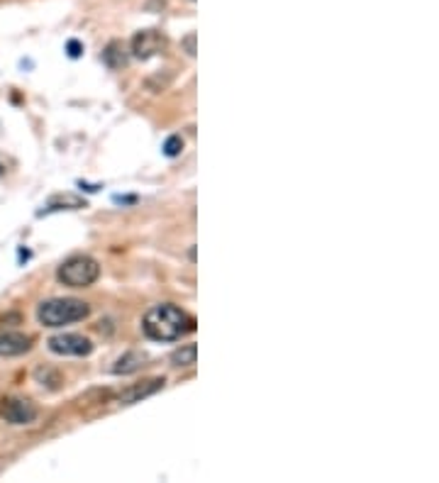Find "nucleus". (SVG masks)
Instances as JSON below:
<instances>
[{
    "label": "nucleus",
    "mask_w": 439,
    "mask_h": 483,
    "mask_svg": "<svg viewBox=\"0 0 439 483\" xmlns=\"http://www.w3.org/2000/svg\"><path fill=\"white\" fill-rule=\"evenodd\" d=\"M142 329L154 342H176L184 334L196 329V320L186 310L176 308L171 303L154 305L142 317Z\"/></svg>",
    "instance_id": "f257e3e1"
},
{
    "label": "nucleus",
    "mask_w": 439,
    "mask_h": 483,
    "mask_svg": "<svg viewBox=\"0 0 439 483\" xmlns=\"http://www.w3.org/2000/svg\"><path fill=\"white\" fill-rule=\"evenodd\" d=\"M196 359H198V346L196 344H184L181 349H176L174 354H171L174 366H193Z\"/></svg>",
    "instance_id": "f8f14e48"
},
{
    "label": "nucleus",
    "mask_w": 439,
    "mask_h": 483,
    "mask_svg": "<svg viewBox=\"0 0 439 483\" xmlns=\"http://www.w3.org/2000/svg\"><path fill=\"white\" fill-rule=\"evenodd\" d=\"M32 337L22 332H0V356H20L30 351Z\"/></svg>",
    "instance_id": "6e6552de"
},
{
    "label": "nucleus",
    "mask_w": 439,
    "mask_h": 483,
    "mask_svg": "<svg viewBox=\"0 0 439 483\" xmlns=\"http://www.w3.org/2000/svg\"><path fill=\"white\" fill-rule=\"evenodd\" d=\"M56 276H59V281L68 288H88L98 281L100 266L98 261L90 257H71L59 266Z\"/></svg>",
    "instance_id": "7ed1b4c3"
},
{
    "label": "nucleus",
    "mask_w": 439,
    "mask_h": 483,
    "mask_svg": "<svg viewBox=\"0 0 439 483\" xmlns=\"http://www.w3.org/2000/svg\"><path fill=\"white\" fill-rule=\"evenodd\" d=\"M184 47H186L188 56H196V32H191V35L184 39Z\"/></svg>",
    "instance_id": "2eb2a0df"
},
{
    "label": "nucleus",
    "mask_w": 439,
    "mask_h": 483,
    "mask_svg": "<svg viewBox=\"0 0 439 483\" xmlns=\"http://www.w3.org/2000/svg\"><path fill=\"white\" fill-rule=\"evenodd\" d=\"M47 346L54 354L61 356H88L93 351L90 339L83 337V334H56V337L49 339Z\"/></svg>",
    "instance_id": "39448f33"
},
{
    "label": "nucleus",
    "mask_w": 439,
    "mask_h": 483,
    "mask_svg": "<svg viewBox=\"0 0 439 483\" xmlns=\"http://www.w3.org/2000/svg\"><path fill=\"white\" fill-rule=\"evenodd\" d=\"M147 361V354L144 351H127V354H122L120 359L115 361V366H112V373H132L137 368L142 366V363Z\"/></svg>",
    "instance_id": "9d476101"
},
{
    "label": "nucleus",
    "mask_w": 439,
    "mask_h": 483,
    "mask_svg": "<svg viewBox=\"0 0 439 483\" xmlns=\"http://www.w3.org/2000/svg\"><path fill=\"white\" fill-rule=\"evenodd\" d=\"M66 52H68V56H71V59H78V56H81V52H83V47L76 42V39H71V42L66 44Z\"/></svg>",
    "instance_id": "4468645a"
},
{
    "label": "nucleus",
    "mask_w": 439,
    "mask_h": 483,
    "mask_svg": "<svg viewBox=\"0 0 439 483\" xmlns=\"http://www.w3.org/2000/svg\"><path fill=\"white\" fill-rule=\"evenodd\" d=\"M85 208V201L78 196H71V193H64V196H54L49 198V203L44 206V210L39 215L44 213H54V210H81Z\"/></svg>",
    "instance_id": "1a4fd4ad"
},
{
    "label": "nucleus",
    "mask_w": 439,
    "mask_h": 483,
    "mask_svg": "<svg viewBox=\"0 0 439 483\" xmlns=\"http://www.w3.org/2000/svg\"><path fill=\"white\" fill-rule=\"evenodd\" d=\"M0 418L10 425H30L37 420V408L25 398H3L0 400Z\"/></svg>",
    "instance_id": "20e7f679"
},
{
    "label": "nucleus",
    "mask_w": 439,
    "mask_h": 483,
    "mask_svg": "<svg viewBox=\"0 0 439 483\" xmlns=\"http://www.w3.org/2000/svg\"><path fill=\"white\" fill-rule=\"evenodd\" d=\"M88 312H90L88 303H83L78 298H54L39 305L37 317L44 327H64L88 317Z\"/></svg>",
    "instance_id": "f03ea898"
},
{
    "label": "nucleus",
    "mask_w": 439,
    "mask_h": 483,
    "mask_svg": "<svg viewBox=\"0 0 439 483\" xmlns=\"http://www.w3.org/2000/svg\"><path fill=\"white\" fill-rule=\"evenodd\" d=\"M164 49H166V37L159 30H142L132 37V54L142 61L152 59Z\"/></svg>",
    "instance_id": "423d86ee"
},
{
    "label": "nucleus",
    "mask_w": 439,
    "mask_h": 483,
    "mask_svg": "<svg viewBox=\"0 0 439 483\" xmlns=\"http://www.w3.org/2000/svg\"><path fill=\"white\" fill-rule=\"evenodd\" d=\"M162 388H164V378H147L142 381V383H132L129 388H125L122 393H120V403H122V405H132V403H139L142 398L159 393Z\"/></svg>",
    "instance_id": "0eeeda50"
},
{
    "label": "nucleus",
    "mask_w": 439,
    "mask_h": 483,
    "mask_svg": "<svg viewBox=\"0 0 439 483\" xmlns=\"http://www.w3.org/2000/svg\"><path fill=\"white\" fill-rule=\"evenodd\" d=\"M102 61H105L110 69H122L127 64V49H125L122 42H110L107 49L102 52Z\"/></svg>",
    "instance_id": "9b49d317"
},
{
    "label": "nucleus",
    "mask_w": 439,
    "mask_h": 483,
    "mask_svg": "<svg viewBox=\"0 0 439 483\" xmlns=\"http://www.w3.org/2000/svg\"><path fill=\"white\" fill-rule=\"evenodd\" d=\"M181 152H184V139L181 137H169L166 142H164V154L166 156H179Z\"/></svg>",
    "instance_id": "ddd939ff"
}]
</instances>
